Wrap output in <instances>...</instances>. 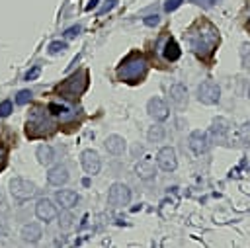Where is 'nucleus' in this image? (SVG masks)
I'll use <instances>...</instances> for the list:
<instances>
[{"mask_svg":"<svg viewBox=\"0 0 250 248\" xmlns=\"http://www.w3.org/2000/svg\"><path fill=\"white\" fill-rule=\"evenodd\" d=\"M66 180H68V170L64 166H55L47 174V182L53 186H62V184H66Z\"/></svg>","mask_w":250,"mask_h":248,"instance_id":"nucleus-18","label":"nucleus"},{"mask_svg":"<svg viewBox=\"0 0 250 248\" xmlns=\"http://www.w3.org/2000/svg\"><path fill=\"white\" fill-rule=\"evenodd\" d=\"M6 234V225H4V221L0 219V236H4Z\"/></svg>","mask_w":250,"mask_h":248,"instance_id":"nucleus-35","label":"nucleus"},{"mask_svg":"<svg viewBox=\"0 0 250 248\" xmlns=\"http://www.w3.org/2000/svg\"><path fill=\"white\" fill-rule=\"evenodd\" d=\"M35 215L45 221V223H51L55 217H57V207L53 205V201L49 199H39L37 205H35Z\"/></svg>","mask_w":250,"mask_h":248,"instance_id":"nucleus-13","label":"nucleus"},{"mask_svg":"<svg viewBox=\"0 0 250 248\" xmlns=\"http://www.w3.org/2000/svg\"><path fill=\"white\" fill-rule=\"evenodd\" d=\"M10 191H12V195H14L16 199L25 201V199L33 197L37 189H35V184H33V182L23 180V178H14V180L10 182Z\"/></svg>","mask_w":250,"mask_h":248,"instance_id":"nucleus-6","label":"nucleus"},{"mask_svg":"<svg viewBox=\"0 0 250 248\" xmlns=\"http://www.w3.org/2000/svg\"><path fill=\"white\" fill-rule=\"evenodd\" d=\"M70 227V215H64L62 217V228H68Z\"/></svg>","mask_w":250,"mask_h":248,"instance_id":"nucleus-33","label":"nucleus"},{"mask_svg":"<svg viewBox=\"0 0 250 248\" xmlns=\"http://www.w3.org/2000/svg\"><path fill=\"white\" fill-rule=\"evenodd\" d=\"M4 162H6V150L0 146V168L4 166Z\"/></svg>","mask_w":250,"mask_h":248,"instance_id":"nucleus-34","label":"nucleus"},{"mask_svg":"<svg viewBox=\"0 0 250 248\" xmlns=\"http://www.w3.org/2000/svg\"><path fill=\"white\" fill-rule=\"evenodd\" d=\"M135 172H137V176H139L141 180H150V178H154V162H152L148 156H145V158L135 166Z\"/></svg>","mask_w":250,"mask_h":248,"instance_id":"nucleus-17","label":"nucleus"},{"mask_svg":"<svg viewBox=\"0 0 250 248\" xmlns=\"http://www.w3.org/2000/svg\"><path fill=\"white\" fill-rule=\"evenodd\" d=\"M146 111H148V115H150L154 121H164V119L168 117V113H170L168 103H166L162 98H158V96H154V98L148 100Z\"/></svg>","mask_w":250,"mask_h":248,"instance_id":"nucleus-11","label":"nucleus"},{"mask_svg":"<svg viewBox=\"0 0 250 248\" xmlns=\"http://www.w3.org/2000/svg\"><path fill=\"white\" fill-rule=\"evenodd\" d=\"M29 100H31V92H29V90H21V92H18V96H16V103H18V105H25Z\"/></svg>","mask_w":250,"mask_h":248,"instance_id":"nucleus-25","label":"nucleus"},{"mask_svg":"<svg viewBox=\"0 0 250 248\" xmlns=\"http://www.w3.org/2000/svg\"><path fill=\"white\" fill-rule=\"evenodd\" d=\"M21 238L25 240V242H37L39 238H41V227L37 225V223H29V225H23V228H21Z\"/></svg>","mask_w":250,"mask_h":248,"instance_id":"nucleus-19","label":"nucleus"},{"mask_svg":"<svg viewBox=\"0 0 250 248\" xmlns=\"http://www.w3.org/2000/svg\"><path fill=\"white\" fill-rule=\"evenodd\" d=\"M197 100L205 105H215L219 103L221 100V88L217 82L213 80H203L199 86H197Z\"/></svg>","mask_w":250,"mask_h":248,"instance_id":"nucleus-5","label":"nucleus"},{"mask_svg":"<svg viewBox=\"0 0 250 248\" xmlns=\"http://www.w3.org/2000/svg\"><path fill=\"white\" fill-rule=\"evenodd\" d=\"M156 164L164 170V172H174L178 166V158H176V150L172 146H162L156 152Z\"/></svg>","mask_w":250,"mask_h":248,"instance_id":"nucleus-10","label":"nucleus"},{"mask_svg":"<svg viewBox=\"0 0 250 248\" xmlns=\"http://www.w3.org/2000/svg\"><path fill=\"white\" fill-rule=\"evenodd\" d=\"M238 139H240L244 145L250 146V121H244V123L240 125V129H238Z\"/></svg>","mask_w":250,"mask_h":248,"instance_id":"nucleus-24","label":"nucleus"},{"mask_svg":"<svg viewBox=\"0 0 250 248\" xmlns=\"http://www.w3.org/2000/svg\"><path fill=\"white\" fill-rule=\"evenodd\" d=\"M182 2H184V0H166L164 10H166V12H174V10H176V8H178Z\"/></svg>","mask_w":250,"mask_h":248,"instance_id":"nucleus-29","label":"nucleus"},{"mask_svg":"<svg viewBox=\"0 0 250 248\" xmlns=\"http://www.w3.org/2000/svg\"><path fill=\"white\" fill-rule=\"evenodd\" d=\"M35 154H37L39 164H43V166H49V164L55 160V150H53L51 145H39Z\"/></svg>","mask_w":250,"mask_h":248,"instance_id":"nucleus-20","label":"nucleus"},{"mask_svg":"<svg viewBox=\"0 0 250 248\" xmlns=\"http://www.w3.org/2000/svg\"><path fill=\"white\" fill-rule=\"evenodd\" d=\"M145 72H146V61L137 53L129 55L117 68L119 80H125V82H139L145 76Z\"/></svg>","mask_w":250,"mask_h":248,"instance_id":"nucleus-2","label":"nucleus"},{"mask_svg":"<svg viewBox=\"0 0 250 248\" xmlns=\"http://www.w3.org/2000/svg\"><path fill=\"white\" fill-rule=\"evenodd\" d=\"M168 96H170V102H172L178 109H182V107L188 103V90H186V86H184V84H180V82L170 86Z\"/></svg>","mask_w":250,"mask_h":248,"instance_id":"nucleus-14","label":"nucleus"},{"mask_svg":"<svg viewBox=\"0 0 250 248\" xmlns=\"http://www.w3.org/2000/svg\"><path fill=\"white\" fill-rule=\"evenodd\" d=\"M145 23H146V25H156V23H158V16H156V14H154V16H146V18H145Z\"/></svg>","mask_w":250,"mask_h":248,"instance_id":"nucleus-32","label":"nucleus"},{"mask_svg":"<svg viewBox=\"0 0 250 248\" xmlns=\"http://www.w3.org/2000/svg\"><path fill=\"white\" fill-rule=\"evenodd\" d=\"M78 33H80V25H72V27H68V29L64 31V37L70 39V37H76Z\"/></svg>","mask_w":250,"mask_h":248,"instance_id":"nucleus-30","label":"nucleus"},{"mask_svg":"<svg viewBox=\"0 0 250 248\" xmlns=\"http://www.w3.org/2000/svg\"><path fill=\"white\" fill-rule=\"evenodd\" d=\"M39 70H41L39 66H33V68L25 74V80H33V78H37V76H39Z\"/></svg>","mask_w":250,"mask_h":248,"instance_id":"nucleus-31","label":"nucleus"},{"mask_svg":"<svg viewBox=\"0 0 250 248\" xmlns=\"http://www.w3.org/2000/svg\"><path fill=\"white\" fill-rule=\"evenodd\" d=\"M188 146H189V150H191L193 154H203V152L209 150L211 139H209V135H207L205 131L195 129V131H191L189 137H188Z\"/></svg>","mask_w":250,"mask_h":248,"instance_id":"nucleus-7","label":"nucleus"},{"mask_svg":"<svg viewBox=\"0 0 250 248\" xmlns=\"http://www.w3.org/2000/svg\"><path fill=\"white\" fill-rule=\"evenodd\" d=\"M55 199H57V203H59L61 207L72 209V207L76 205V201H78V195H76V191H72V189H61V191L55 193Z\"/></svg>","mask_w":250,"mask_h":248,"instance_id":"nucleus-16","label":"nucleus"},{"mask_svg":"<svg viewBox=\"0 0 250 248\" xmlns=\"http://www.w3.org/2000/svg\"><path fill=\"white\" fill-rule=\"evenodd\" d=\"M55 129V125H53V121L47 117V113L45 111H41V109H35L33 113H31V117H29V121H27V135L29 137H39V135H47V133H51Z\"/></svg>","mask_w":250,"mask_h":248,"instance_id":"nucleus-4","label":"nucleus"},{"mask_svg":"<svg viewBox=\"0 0 250 248\" xmlns=\"http://www.w3.org/2000/svg\"><path fill=\"white\" fill-rule=\"evenodd\" d=\"M115 6H117V0H107V2H105V4H104L100 10H98V16H104V14H107V12H109L111 8H115Z\"/></svg>","mask_w":250,"mask_h":248,"instance_id":"nucleus-26","label":"nucleus"},{"mask_svg":"<svg viewBox=\"0 0 250 248\" xmlns=\"http://www.w3.org/2000/svg\"><path fill=\"white\" fill-rule=\"evenodd\" d=\"M107 201L113 207H123L131 201V189L125 184H113L107 191Z\"/></svg>","mask_w":250,"mask_h":248,"instance_id":"nucleus-8","label":"nucleus"},{"mask_svg":"<svg viewBox=\"0 0 250 248\" xmlns=\"http://www.w3.org/2000/svg\"><path fill=\"white\" fill-rule=\"evenodd\" d=\"M162 55H164V59L166 61H176V59H180V55H182V51H180V47H178V43L174 41V39H168L166 43H164V49H162Z\"/></svg>","mask_w":250,"mask_h":248,"instance_id":"nucleus-21","label":"nucleus"},{"mask_svg":"<svg viewBox=\"0 0 250 248\" xmlns=\"http://www.w3.org/2000/svg\"><path fill=\"white\" fill-rule=\"evenodd\" d=\"M217 41H219V31L211 23H207V21H203L201 25H197V29H193L191 31V37H189L191 49L199 57L209 55L213 51V47L217 45Z\"/></svg>","mask_w":250,"mask_h":248,"instance_id":"nucleus-1","label":"nucleus"},{"mask_svg":"<svg viewBox=\"0 0 250 248\" xmlns=\"http://www.w3.org/2000/svg\"><path fill=\"white\" fill-rule=\"evenodd\" d=\"M98 6V0H90V4L86 6V10H92V8H96Z\"/></svg>","mask_w":250,"mask_h":248,"instance_id":"nucleus-36","label":"nucleus"},{"mask_svg":"<svg viewBox=\"0 0 250 248\" xmlns=\"http://www.w3.org/2000/svg\"><path fill=\"white\" fill-rule=\"evenodd\" d=\"M229 131H230V125L225 117H215L213 123H211V129H209V135L213 137L215 143L219 145H227L229 143Z\"/></svg>","mask_w":250,"mask_h":248,"instance_id":"nucleus-9","label":"nucleus"},{"mask_svg":"<svg viewBox=\"0 0 250 248\" xmlns=\"http://www.w3.org/2000/svg\"><path fill=\"white\" fill-rule=\"evenodd\" d=\"M80 162H82L84 172H88V174H98L100 168H102L100 154H98L96 150H92V148H88V150H84V152L80 154Z\"/></svg>","mask_w":250,"mask_h":248,"instance_id":"nucleus-12","label":"nucleus"},{"mask_svg":"<svg viewBox=\"0 0 250 248\" xmlns=\"http://www.w3.org/2000/svg\"><path fill=\"white\" fill-rule=\"evenodd\" d=\"M0 205H2V193H0Z\"/></svg>","mask_w":250,"mask_h":248,"instance_id":"nucleus-37","label":"nucleus"},{"mask_svg":"<svg viewBox=\"0 0 250 248\" xmlns=\"http://www.w3.org/2000/svg\"><path fill=\"white\" fill-rule=\"evenodd\" d=\"M164 135H166V131H164L162 125H152V127L148 129V133H146V137H148L150 143H160V141L164 139Z\"/></svg>","mask_w":250,"mask_h":248,"instance_id":"nucleus-22","label":"nucleus"},{"mask_svg":"<svg viewBox=\"0 0 250 248\" xmlns=\"http://www.w3.org/2000/svg\"><path fill=\"white\" fill-rule=\"evenodd\" d=\"M86 88H88V72L86 70H78L76 74L66 78L62 84H59L57 92L62 98H78Z\"/></svg>","mask_w":250,"mask_h":248,"instance_id":"nucleus-3","label":"nucleus"},{"mask_svg":"<svg viewBox=\"0 0 250 248\" xmlns=\"http://www.w3.org/2000/svg\"><path fill=\"white\" fill-rule=\"evenodd\" d=\"M240 64L244 70L250 72V45H242L240 47Z\"/></svg>","mask_w":250,"mask_h":248,"instance_id":"nucleus-23","label":"nucleus"},{"mask_svg":"<svg viewBox=\"0 0 250 248\" xmlns=\"http://www.w3.org/2000/svg\"><path fill=\"white\" fill-rule=\"evenodd\" d=\"M64 49H66V43L64 41H53L49 45V51L51 53H59V51H64Z\"/></svg>","mask_w":250,"mask_h":248,"instance_id":"nucleus-27","label":"nucleus"},{"mask_svg":"<svg viewBox=\"0 0 250 248\" xmlns=\"http://www.w3.org/2000/svg\"><path fill=\"white\" fill-rule=\"evenodd\" d=\"M10 111H12V102H10V100L2 102V103H0V115H2V117H6Z\"/></svg>","mask_w":250,"mask_h":248,"instance_id":"nucleus-28","label":"nucleus"},{"mask_svg":"<svg viewBox=\"0 0 250 248\" xmlns=\"http://www.w3.org/2000/svg\"><path fill=\"white\" fill-rule=\"evenodd\" d=\"M105 150L109 152V154H123L125 152V148H127V143H125V139L123 137H119V135H109L107 139H105Z\"/></svg>","mask_w":250,"mask_h":248,"instance_id":"nucleus-15","label":"nucleus"}]
</instances>
